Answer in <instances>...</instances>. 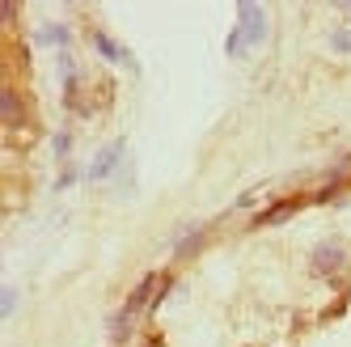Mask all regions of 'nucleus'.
I'll use <instances>...</instances> for the list:
<instances>
[{"label":"nucleus","mask_w":351,"mask_h":347,"mask_svg":"<svg viewBox=\"0 0 351 347\" xmlns=\"http://www.w3.org/2000/svg\"><path fill=\"white\" fill-rule=\"evenodd\" d=\"M263 30H267V17H263L254 5H241V30L229 38V51L237 56L245 43H258V38H263Z\"/></svg>","instance_id":"1"},{"label":"nucleus","mask_w":351,"mask_h":347,"mask_svg":"<svg viewBox=\"0 0 351 347\" xmlns=\"http://www.w3.org/2000/svg\"><path fill=\"white\" fill-rule=\"evenodd\" d=\"M114 157H119V144H114V148H106V153H102V161L93 165V178H106V174H110V161H114Z\"/></svg>","instance_id":"2"}]
</instances>
